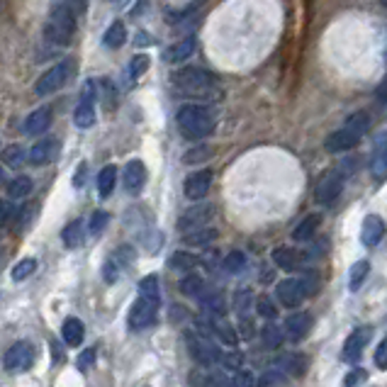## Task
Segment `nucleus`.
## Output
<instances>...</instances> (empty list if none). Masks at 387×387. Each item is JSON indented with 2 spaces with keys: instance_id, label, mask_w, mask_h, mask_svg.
Wrapping results in <instances>:
<instances>
[{
  "instance_id": "obj_1",
  "label": "nucleus",
  "mask_w": 387,
  "mask_h": 387,
  "mask_svg": "<svg viewBox=\"0 0 387 387\" xmlns=\"http://www.w3.org/2000/svg\"><path fill=\"white\" fill-rule=\"evenodd\" d=\"M171 83L181 95L188 98H198V100H219L222 98V88H219L217 76L210 71L200 69V66H186L178 69L171 76Z\"/></svg>"
},
{
  "instance_id": "obj_2",
  "label": "nucleus",
  "mask_w": 387,
  "mask_h": 387,
  "mask_svg": "<svg viewBox=\"0 0 387 387\" xmlns=\"http://www.w3.org/2000/svg\"><path fill=\"white\" fill-rule=\"evenodd\" d=\"M176 124L186 139L200 141V139H207V136L214 132L217 117H214V112L207 105L188 103L176 112Z\"/></svg>"
},
{
  "instance_id": "obj_3",
  "label": "nucleus",
  "mask_w": 387,
  "mask_h": 387,
  "mask_svg": "<svg viewBox=\"0 0 387 387\" xmlns=\"http://www.w3.org/2000/svg\"><path fill=\"white\" fill-rule=\"evenodd\" d=\"M368 129H371V115H368V112H356V115H351L336 132H331L326 136V141H324L326 151H331V154L348 151V149H353L358 144Z\"/></svg>"
},
{
  "instance_id": "obj_4",
  "label": "nucleus",
  "mask_w": 387,
  "mask_h": 387,
  "mask_svg": "<svg viewBox=\"0 0 387 387\" xmlns=\"http://www.w3.org/2000/svg\"><path fill=\"white\" fill-rule=\"evenodd\" d=\"M76 25H79V17L74 10H69L61 3H51L49 17H46L44 25V37L56 46H69L76 37Z\"/></svg>"
},
{
  "instance_id": "obj_5",
  "label": "nucleus",
  "mask_w": 387,
  "mask_h": 387,
  "mask_svg": "<svg viewBox=\"0 0 387 387\" xmlns=\"http://www.w3.org/2000/svg\"><path fill=\"white\" fill-rule=\"evenodd\" d=\"M343 186H346V176H343V166H336V169H329L324 176L319 178L317 190H314V198H317L319 205L329 207L338 200V195L343 193Z\"/></svg>"
},
{
  "instance_id": "obj_6",
  "label": "nucleus",
  "mask_w": 387,
  "mask_h": 387,
  "mask_svg": "<svg viewBox=\"0 0 387 387\" xmlns=\"http://www.w3.org/2000/svg\"><path fill=\"white\" fill-rule=\"evenodd\" d=\"M69 79H71V61H61L39 76V81L34 83V93H37L39 98L51 95V93L61 91V88L69 83Z\"/></svg>"
},
{
  "instance_id": "obj_7",
  "label": "nucleus",
  "mask_w": 387,
  "mask_h": 387,
  "mask_svg": "<svg viewBox=\"0 0 387 387\" xmlns=\"http://www.w3.org/2000/svg\"><path fill=\"white\" fill-rule=\"evenodd\" d=\"M186 341H188L190 356H193L200 366H212V363L222 361V351L214 346V343L205 334H193V331H188Z\"/></svg>"
},
{
  "instance_id": "obj_8",
  "label": "nucleus",
  "mask_w": 387,
  "mask_h": 387,
  "mask_svg": "<svg viewBox=\"0 0 387 387\" xmlns=\"http://www.w3.org/2000/svg\"><path fill=\"white\" fill-rule=\"evenodd\" d=\"M159 305L161 302H154L149 297H141L134 302L132 309H129V329L134 331H141L146 326H151L156 321V314H159Z\"/></svg>"
},
{
  "instance_id": "obj_9",
  "label": "nucleus",
  "mask_w": 387,
  "mask_h": 387,
  "mask_svg": "<svg viewBox=\"0 0 387 387\" xmlns=\"http://www.w3.org/2000/svg\"><path fill=\"white\" fill-rule=\"evenodd\" d=\"M32 361H34L32 343L17 341L8 348V353H5V358H3V366H5V371H10V373H22L32 366Z\"/></svg>"
},
{
  "instance_id": "obj_10",
  "label": "nucleus",
  "mask_w": 387,
  "mask_h": 387,
  "mask_svg": "<svg viewBox=\"0 0 387 387\" xmlns=\"http://www.w3.org/2000/svg\"><path fill=\"white\" fill-rule=\"evenodd\" d=\"M373 336V329L371 326H361V329H353L346 338V343H343V351H341V358L346 363H356L363 356V348L368 346V341H371Z\"/></svg>"
},
{
  "instance_id": "obj_11",
  "label": "nucleus",
  "mask_w": 387,
  "mask_h": 387,
  "mask_svg": "<svg viewBox=\"0 0 387 387\" xmlns=\"http://www.w3.org/2000/svg\"><path fill=\"white\" fill-rule=\"evenodd\" d=\"M210 186H212V171L202 169V171H195V174H190L186 178V183H183V193H186L188 200L200 202L207 193H210Z\"/></svg>"
},
{
  "instance_id": "obj_12",
  "label": "nucleus",
  "mask_w": 387,
  "mask_h": 387,
  "mask_svg": "<svg viewBox=\"0 0 387 387\" xmlns=\"http://www.w3.org/2000/svg\"><path fill=\"white\" fill-rule=\"evenodd\" d=\"M212 217H214V207L212 205H195V207H190L188 212L181 214V219H178V229H181V231H193V229L207 227Z\"/></svg>"
},
{
  "instance_id": "obj_13",
  "label": "nucleus",
  "mask_w": 387,
  "mask_h": 387,
  "mask_svg": "<svg viewBox=\"0 0 387 387\" xmlns=\"http://www.w3.org/2000/svg\"><path fill=\"white\" fill-rule=\"evenodd\" d=\"M122 183H124V188H127L129 195H139L146 186V166H144V161H139V159L127 161V166H124V174H122Z\"/></svg>"
},
{
  "instance_id": "obj_14",
  "label": "nucleus",
  "mask_w": 387,
  "mask_h": 387,
  "mask_svg": "<svg viewBox=\"0 0 387 387\" xmlns=\"http://www.w3.org/2000/svg\"><path fill=\"white\" fill-rule=\"evenodd\" d=\"M276 297H278V302H281L283 307L295 309V307L302 305V300H305L307 295H305V290H302L300 281H295V278H285V281L278 283Z\"/></svg>"
},
{
  "instance_id": "obj_15",
  "label": "nucleus",
  "mask_w": 387,
  "mask_h": 387,
  "mask_svg": "<svg viewBox=\"0 0 387 387\" xmlns=\"http://www.w3.org/2000/svg\"><path fill=\"white\" fill-rule=\"evenodd\" d=\"M74 122H76V127H81V129H88V127H93V124H95V91H93V81L86 86V93H83L81 103L76 105Z\"/></svg>"
},
{
  "instance_id": "obj_16",
  "label": "nucleus",
  "mask_w": 387,
  "mask_h": 387,
  "mask_svg": "<svg viewBox=\"0 0 387 387\" xmlns=\"http://www.w3.org/2000/svg\"><path fill=\"white\" fill-rule=\"evenodd\" d=\"M312 324H314V319H312V314H307V312H297V314H290L288 319H285V336L290 338V341H302L309 331H312Z\"/></svg>"
},
{
  "instance_id": "obj_17",
  "label": "nucleus",
  "mask_w": 387,
  "mask_h": 387,
  "mask_svg": "<svg viewBox=\"0 0 387 387\" xmlns=\"http://www.w3.org/2000/svg\"><path fill=\"white\" fill-rule=\"evenodd\" d=\"M56 156H59V141L54 136H44V139H39L37 144L29 149V161L34 166H46Z\"/></svg>"
},
{
  "instance_id": "obj_18",
  "label": "nucleus",
  "mask_w": 387,
  "mask_h": 387,
  "mask_svg": "<svg viewBox=\"0 0 387 387\" xmlns=\"http://www.w3.org/2000/svg\"><path fill=\"white\" fill-rule=\"evenodd\" d=\"M385 236V222L378 217V214H368L366 219H363V229H361V241L366 243L368 248L378 246L380 241H383Z\"/></svg>"
},
{
  "instance_id": "obj_19",
  "label": "nucleus",
  "mask_w": 387,
  "mask_h": 387,
  "mask_svg": "<svg viewBox=\"0 0 387 387\" xmlns=\"http://www.w3.org/2000/svg\"><path fill=\"white\" fill-rule=\"evenodd\" d=\"M51 107H39V110H34L32 115L25 120V127H22V132H25L27 136H39L44 134L46 129L51 127Z\"/></svg>"
},
{
  "instance_id": "obj_20",
  "label": "nucleus",
  "mask_w": 387,
  "mask_h": 387,
  "mask_svg": "<svg viewBox=\"0 0 387 387\" xmlns=\"http://www.w3.org/2000/svg\"><path fill=\"white\" fill-rule=\"evenodd\" d=\"M371 174L375 181H387V134L380 136L371 159Z\"/></svg>"
},
{
  "instance_id": "obj_21",
  "label": "nucleus",
  "mask_w": 387,
  "mask_h": 387,
  "mask_svg": "<svg viewBox=\"0 0 387 387\" xmlns=\"http://www.w3.org/2000/svg\"><path fill=\"white\" fill-rule=\"evenodd\" d=\"M307 366H309V361L302 353H285V356H281V358L276 361L278 371H283L285 375H295V378L305 375Z\"/></svg>"
},
{
  "instance_id": "obj_22",
  "label": "nucleus",
  "mask_w": 387,
  "mask_h": 387,
  "mask_svg": "<svg viewBox=\"0 0 387 387\" xmlns=\"http://www.w3.org/2000/svg\"><path fill=\"white\" fill-rule=\"evenodd\" d=\"M273 261H276V266L283 268V271H297V268L302 266V253L293 246H278L276 251H273Z\"/></svg>"
},
{
  "instance_id": "obj_23",
  "label": "nucleus",
  "mask_w": 387,
  "mask_h": 387,
  "mask_svg": "<svg viewBox=\"0 0 387 387\" xmlns=\"http://www.w3.org/2000/svg\"><path fill=\"white\" fill-rule=\"evenodd\" d=\"M193 51H195V37H186V39L176 41V44H171L169 51L164 54V59L169 64H181L193 56Z\"/></svg>"
},
{
  "instance_id": "obj_24",
  "label": "nucleus",
  "mask_w": 387,
  "mask_h": 387,
  "mask_svg": "<svg viewBox=\"0 0 387 387\" xmlns=\"http://www.w3.org/2000/svg\"><path fill=\"white\" fill-rule=\"evenodd\" d=\"M83 239H86V229H83V222L81 219H74V222H69L66 227L61 231V241L66 248H79L83 246Z\"/></svg>"
},
{
  "instance_id": "obj_25",
  "label": "nucleus",
  "mask_w": 387,
  "mask_h": 387,
  "mask_svg": "<svg viewBox=\"0 0 387 387\" xmlns=\"http://www.w3.org/2000/svg\"><path fill=\"white\" fill-rule=\"evenodd\" d=\"M219 231L212 229V227H200V229H193V231H186V236H183V241L188 243V246H210L212 241H217Z\"/></svg>"
},
{
  "instance_id": "obj_26",
  "label": "nucleus",
  "mask_w": 387,
  "mask_h": 387,
  "mask_svg": "<svg viewBox=\"0 0 387 387\" xmlns=\"http://www.w3.org/2000/svg\"><path fill=\"white\" fill-rule=\"evenodd\" d=\"M319 224H321V217H319V214H307V217L302 219V222L295 227L293 239H295V241H309L314 234H317Z\"/></svg>"
},
{
  "instance_id": "obj_27",
  "label": "nucleus",
  "mask_w": 387,
  "mask_h": 387,
  "mask_svg": "<svg viewBox=\"0 0 387 387\" xmlns=\"http://www.w3.org/2000/svg\"><path fill=\"white\" fill-rule=\"evenodd\" d=\"M83 334H86V329H83V321H81V319L69 317L66 321H64L61 336H64V341H66L69 346H81Z\"/></svg>"
},
{
  "instance_id": "obj_28",
  "label": "nucleus",
  "mask_w": 387,
  "mask_h": 387,
  "mask_svg": "<svg viewBox=\"0 0 387 387\" xmlns=\"http://www.w3.org/2000/svg\"><path fill=\"white\" fill-rule=\"evenodd\" d=\"M115 186H117V169L115 166H105L98 176V195L100 198H110L115 193Z\"/></svg>"
},
{
  "instance_id": "obj_29",
  "label": "nucleus",
  "mask_w": 387,
  "mask_h": 387,
  "mask_svg": "<svg viewBox=\"0 0 387 387\" xmlns=\"http://www.w3.org/2000/svg\"><path fill=\"white\" fill-rule=\"evenodd\" d=\"M124 41H127V29H124V25L120 20L112 22V25L107 27L105 37H103V44L107 46V49H120Z\"/></svg>"
},
{
  "instance_id": "obj_30",
  "label": "nucleus",
  "mask_w": 387,
  "mask_h": 387,
  "mask_svg": "<svg viewBox=\"0 0 387 387\" xmlns=\"http://www.w3.org/2000/svg\"><path fill=\"white\" fill-rule=\"evenodd\" d=\"M198 300H200L202 309H205V312H210L212 317H222L224 309H227V305H224V297L219 293H202Z\"/></svg>"
},
{
  "instance_id": "obj_31",
  "label": "nucleus",
  "mask_w": 387,
  "mask_h": 387,
  "mask_svg": "<svg viewBox=\"0 0 387 387\" xmlns=\"http://www.w3.org/2000/svg\"><path fill=\"white\" fill-rule=\"evenodd\" d=\"M210 326H212V331L219 336V341L222 343H227V346H234L236 341H239V336H236V331H234V326L229 324V321H224V319H212L210 321Z\"/></svg>"
},
{
  "instance_id": "obj_32",
  "label": "nucleus",
  "mask_w": 387,
  "mask_h": 387,
  "mask_svg": "<svg viewBox=\"0 0 387 387\" xmlns=\"http://www.w3.org/2000/svg\"><path fill=\"white\" fill-rule=\"evenodd\" d=\"M368 273H371V263L368 261H358V263H353V268H351V276H348V288L353 290H361V285L366 283Z\"/></svg>"
},
{
  "instance_id": "obj_33",
  "label": "nucleus",
  "mask_w": 387,
  "mask_h": 387,
  "mask_svg": "<svg viewBox=\"0 0 387 387\" xmlns=\"http://www.w3.org/2000/svg\"><path fill=\"white\" fill-rule=\"evenodd\" d=\"M32 178L29 176H17L15 181H10V186H8V193H10V198H27L29 193H32Z\"/></svg>"
},
{
  "instance_id": "obj_34",
  "label": "nucleus",
  "mask_w": 387,
  "mask_h": 387,
  "mask_svg": "<svg viewBox=\"0 0 387 387\" xmlns=\"http://www.w3.org/2000/svg\"><path fill=\"white\" fill-rule=\"evenodd\" d=\"M181 293L186 297H200L205 293V281L200 276H186L181 281Z\"/></svg>"
},
{
  "instance_id": "obj_35",
  "label": "nucleus",
  "mask_w": 387,
  "mask_h": 387,
  "mask_svg": "<svg viewBox=\"0 0 387 387\" xmlns=\"http://www.w3.org/2000/svg\"><path fill=\"white\" fill-rule=\"evenodd\" d=\"M222 266H224V271H227V273H231V276H236V273H241L243 268H246V253H241V251H229L227 256H224Z\"/></svg>"
},
{
  "instance_id": "obj_36",
  "label": "nucleus",
  "mask_w": 387,
  "mask_h": 387,
  "mask_svg": "<svg viewBox=\"0 0 387 387\" xmlns=\"http://www.w3.org/2000/svg\"><path fill=\"white\" fill-rule=\"evenodd\" d=\"M198 263H200L198 256H193L188 251H176L171 256V268H176V271H193Z\"/></svg>"
},
{
  "instance_id": "obj_37",
  "label": "nucleus",
  "mask_w": 387,
  "mask_h": 387,
  "mask_svg": "<svg viewBox=\"0 0 387 387\" xmlns=\"http://www.w3.org/2000/svg\"><path fill=\"white\" fill-rule=\"evenodd\" d=\"M283 336H285V331L278 329L276 324H266L263 329H261V338H263L266 348H278L283 343Z\"/></svg>"
},
{
  "instance_id": "obj_38",
  "label": "nucleus",
  "mask_w": 387,
  "mask_h": 387,
  "mask_svg": "<svg viewBox=\"0 0 387 387\" xmlns=\"http://www.w3.org/2000/svg\"><path fill=\"white\" fill-rule=\"evenodd\" d=\"M3 164L10 166V169H20V166L25 164V149L20 144H10L3 151Z\"/></svg>"
},
{
  "instance_id": "obj_39",
  "label": "nucleus",
  "mask_w": 387,
  "mask_h": 387,
  "mask_svg": "<svg viewBox=\"0 0 387 387\" xmlns=\"http://www.w3.org/2000/svg\"><path fill=\"white\" fill-rule=\"evenodd\" d=\"M139 295L149 297L154 302H161V288H159V278L156 276H146L144 281L139 283Z\"/></svg>"
},
{
  "instance_id": "obj_40",
  "label": "nucleus",
  "mask_w": 387,
  "mask_h": 387,
  "mask_svg": "<svg viewBox=\"0 0 387 387\" xmlns=\"http://www.w3.org/2000/svg\"><path fill=\"white\" fill-rule=\"evenodd\" d=\"M200 387H234V385H231V380L224 373L212 371V373H205L200 378Z\"/></svg>"
},
{
  "instance_id": "obj_41",
  "label": "nucleus",
  "mask_w": 387,
  "mask_h": 387,
  "mask_svg": "<svg viewBox=\"0 0 387 387\" xmlns=\"http://www.w3.org/2000/svg\"><path fill=\"white\" fill-rule=\"evenodd\" d=\"M37 271V261L34 258H25V261H20L15 268H13V281H25V278H29L32 273Z\"/></svg>"
},
{
  "instance_id": "obj_42",
  "label": "nucleus",
  "mask_w": 387,
  "mask_h": 387,
  "mask_svg": "<svg viewBox=\"0 0 387 387\" xmlns=\"http://www.w3.org/2000/svg\"><path fill=\"white\" fill-rule=\"evenodd\" d=\"M149 64H151V61H149L146 54H136L132 61H129V76H132L134 81L141 79V76H144L146 71H149Z\"/></svg>"
},
{
  "instance_id": "obj_43",
  "label": "nucleus",
  "mask_w": 387,
  "mask_h": 387,
  "mask_svg": "<svg viewBox=\"0 0 387 387\" xmlns=\"http://www.w3.org/2000/svg\"><path fill=\"white\" fill-rule=\"evenodd\" d=\"M251 302H253V295H251V290H246V288H241V290H236V295H234V309L241 314H246L248 312V307H251Z\"/></svg>"
},
{
  "instance_id": "obj_44",
  "label": "nucleus",
  "mask_w": 387,
  "mask_h": 387,
  "mask_svg": "<svg viewBox=\"0 0 387 387\" xmlns=\"http://www.w3.org/2000/svg\"><path fill=\"white\" fill-rule=\"evenodd\" d=\"M300 283H302V290H305V295H317V290H319L317 271H305V276L300 278Z\"/></svg>"
},
{
  "instance_id": "obj_45",
  "label": "nucleus",
  "mask_w": 387,
  "mask_h": 387,
  "mask_svg": "<svg viewBox=\"0 0 387 387\" xmlns=\"http://www.w3.org/2000/svg\"><path fill=\"white\" fill-rule=\"evenodd\" d=\"M34 214H37V205L34 202H29V205H25L20 210V214H17V229H27L29 227V222L34 219Z\"/></svg>"
},
{
  "instance_id": "obj_46",
  "label": "nucleus",
  "mask_w": 387,
  "mask_h": 387,
  "mask_svg": "<svg viewBox=\"0 0 387 387\" xmlns=\"http://www.w3.org/2000/svg\"><path fill=\"white\" fill-rule=\"evenodd\" d=\"M107 222H110V214H107V212H103V210L93 212V217H91V224H88V227H91V234H95V236H98L100 231H103V229L107 227Z\"/></svg>"
},
{
  "instance_id": "obj_47",
  "label": "nucleus",
  "mask_w": 387,
  "mask_h": 387,
  "mask_svg": "<svg viewBox=\"0 0 387 387\" xmlns=\"http://www.w3.org/2000/svg\"><path fill=\"white\" fill-rule=\"evenodd\" d=\"M256 309H258V314L263 319H276V314H278V309H276V305H273L268 297H261L258 302H256Z\"/></svg>"
},
{
  "instance_id": "obj_48",
  "label": "nucleus",
  "mask_w": 387,
  "mask_h": 387,
  "mask_svg": "<svg viewBox=\"0 0 387 387\" xmlns=\"http://www.w3.org/2000/svg\"><path fill=\"white\" fill-rule=\"evenodd\" d=\"M231 385L234 387H253L256 385V378H253V373L251 371H236L234 375V380H231Z\"/></svg>"
},
{
  "instance_id": "obj_49",
  "label": "nucleus",
  "mask_w": 387,
  "mask_h": 387,
  "mask_svg": "<svg viewBox=\"0 0 387 387\" xmlns=\"http://www.w3.org/2000/svg\"><path fill=\"white\" fill-rule=\"evenodd\" d=\"M210 156H212V149L210 146H198V149H193L190 154H186L183 161H186V164H195V161H205V159H210Z\"/></svg>"
},
{
  "instance_id": "obj_50",
  "label": "nucleus",
  "mask_w": 387,
  "mask_h": 387,
  "mask_svg": "<svg viewBox=\"0 0 387 387\" xmlns=\"http://www.w3.org/2000/svg\"><path fill=\"white\" fill-rule=\"evenodd\" d=\"M54 3H61V5H66L69 10H74V13H76V17L86 15V10H88V0H54Z\"/></svg>"
},
{
  "instance_id": "obj_51",
  "label": "nucleus",
  "mask_w": 387,
  "mask_h": 387,
  "mask_svg": "<svg viewBox=\"0 0 387 387\" xmlns=\"http://www.w3.org/2000/svg\"><path fill=\"white\" fill-rule=\"evenodd\" d=\"M278 383H285V373L283 371H268L263 378H261V385L263 387H273V385H278Z\"/></svg>"
},
{
  "instance_id": "obj_52",
  "label": "nucleus",
  "mask_w": 387,
  "mask_h": 387,
  "mask_svg": "<svg viewBox=\"0 0 387 387\" xmlns=\"http://www.w3.org/2000/svg\"><path fill=\"white\" fill-rule=\"evenodd\" d=\"M375 366H378L380 371H387V338H383L378 351H375Z\"/></svg>"
},
{
  "instance_id": "obj_53",
  "label": "nucleus",
  "mask_w": 387,
  "mask_h": 387,
  "mask_svg": "<svg viewBox=\"0 0 387 387\" xmlns=\"http://www.w3.org/2000/svg\"><path fill=\"white\" fill-rule=\"evenodd\" d=\"M13 217H15V207L10 205V202L0 200V227H5Z\"/></svg>"
},
{
  "instance_id": "obj_54",
  "label": "nucleus",
  "mask_w": 387,
  "mask_h": 387,
  "mask_svg": "<svg viewBox=\"0 0 387 387\" xmlns=\"http://www.w3.org/2000/svg\"><path fill=\"white\" fill-rule=\"evenodd\" d=\"M222 363L227 368H234V371H239V368H241V353H222Z\"/></svg>"
},
{
  "instance_id": "obj_55",
  "label": "nucleus",
  "mask_w": 387,
  "mask_h": 387,
  "mask_svg": "<svg viewBox=\"0 0 387 387\" xmlns=\"http://www.w3.org/2000/svg\"><path fill=\"white\" fill-rule=\"evenodd\" d=\"M366 378H368L366 371H361V368H356V371L351 373L348 378H346V387H356L358 383H366Z\"/></svg>"
},
{
  "instance_id": "obj_56",
  "label": "nucleus",
  "mask_w": 387,
  "mask_h": 387,
  "mask_svg": "<svg viewBox=\"0 0 387 387\" xmlns=\"http://www.w3.org/2000/svg\"><path fill=\"white\" fill-rule=\"evenodd\" d=\"M86 174H88V166H86V161H83V164H79L76 176H74V186L76 188H81V183H86Z\"/></svg>"
},
{
  "instance_id": "obj_57",
  "label": "nucleus",
  "mask_w": 387,
  "mask_h": 387,
  "mask_svg": "<svg viewBox=\"0 0 387 387\" xmlns=\"http://www.w3.org/2000/svg\"><path fill=\"white\" fill-rule=\"evenodd\" d=\"M239 329H241L243 338H251L253 336V324H251V319H246V314H243L241 321H239Z\"/></svg>"
},
{
  "instance_id": "obj_58",
  "label": "nucleus",
  "mask_w": 387,
  "mask_h": 387,
  "mask_svg": "<svg viewBox=\"0 0 387 387\" xmlns=\"http://www.w3.org/2000/svg\"><path fill=\"white\" fill-rule=\"evenodd\" d=\"M93 361H95V351H86V353L79 358V368L81 371H88V368L93 366Z\"/></svg>"
},
{
  "instance_id": "obj_59",
  "label": "nucleus",
  "mask_w": 387,
  "mask_h": 387,
  "mask_svg": "<svg viewBox=\"0 0 387 387\" xmlns=\"http://www.w3.org/2000/svg\"><path fill=\"white\" fill-rule=\"evenodd\" d=\"M378 100H383V103L387 100V76H385V81L378 86Z\"/></svg>"
},
{
  "instance_id": "obj_60",
  "label": "nucleus",
  "mask_w": 387,
  "mask_h": 387,
  "mask_svg": "<svg viewBox=\"0 0 387 387\" xmlns=\"http://www.w3.org/2000/svg\"><path fill=\"white\" fill-rule=\"evenodd\" d=\"M3 181H5V174H3V169H0V186H3Z\"/></svg>"
},
{
  "instance_id": "obj_61",
  "label": "nucleus",
  "mask_w": 387,
  "mask_h": 387,
  "mask_svg": "<svg viewBox=\"0 0 387 387\" xmlns=\"http://www.w3.org/2000/svg\"><path fill=\"white\" fill-rule=\"evenodd\" d=\"M383 3H385V5H387V0H383Z\"/></svg>"
}]
</instances>
